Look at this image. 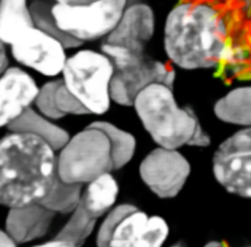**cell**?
<instances>
[{
  "label": "cell",
  "mask_w": 251,
  "mask_h": 247,
  "mask_svg": "<svg viewBox=\"0 0 251 247\" xmlns=\"http://www.w3.org/2000/svg\"><path fill=\"white\" fill-rule=\"evenodd\" d=\"M226 26L219 12L198 1H181L171 8L163 28L169 61L183 70L211 69L230 58Z\"/></svg>",
  "instance_id": "6da1fadb"
},
{
  "label": "cell",
  "mask_w": 251,
  "mask_h": 247,
  "mask_svg": "<svg viewBox=\"0 0 251 247\" xmlns=\"http://www.w3.org/2000/svg\"><path fill=\"white\" fill-rule=\"evenodd\" d=\"M55 149L43 138L11 131L0 142V202L7 208L39 203L58 176Z\"/></svg>",
  "instance_id": "7a4b0ae2"
},
{
  "label": "cell",
  "mask_w": 251,
  "mask_h": 247,
  "mask_svg": "<svg viewBox=\"0 0 251 247\" xmlns=\"http://www.w3.org/2000/svg\"><path fill=\"white\" fill-rule=\"evenodd\" d=\"M133 108L144 129L161 147H207L209 135L189 107H179L173 88L162 82L151 83L134 99Z\"/></svg>",
  "instance_id": "3957f363"
},
{
  "label": "cell",
  "mask_w": 251,
  "mask_h": 247,
  "mask_svg": "<svg viewBox=\"0 0 251 247\" xmlns=\"http://www.w3.org/2000/svg\"><path fill=\"white\" fill-rule=\"evenodd\" d=\"M62 74L67 88L90 114L103 115L110 109L114 64L104 52L76 51L68 57Z\"/></svg>",
  "instance_id": "277c9868"
},
{
  "label": "cell",
  "mask_w": 251,
  "mask_h": 247,
  "mask_svg": "<svg viewBox=\"0 0 251 247\" xmlns=\"http://www.w3.org/2000/svg\"><path fill=\"white\" fill-rule=\"evenodd\" d=\"M58 176L70 183H88L102 173L114 171L112 146L107 133L88 124L59 150Z\"/></svg>",
  "instance_id": "5b68a950"
},
{
  "label": "cell",
  "mask_w": 251,
  "mask_h": 247,
  "mask_svg": "<svg viewBox=\"0 0 251 247\" xmlns=\"http://www.w3.org/2000/svg\"><path fill=\"white\" fill-rule=\"evenodd\" d=\"M169 236V225L160 216H148L132 204L113 207L100 224L99 247H159Z\"/></svg>",
  "instance_id": "8992f818"
},
{
  "label": "cell",
  "mask_w": 251,
  "mask_h": 247,
  "mask_svg": "<svg viewBox=\"0 0 251 247\" xmlns=\"http://www.w3.org/2000/svg\"><path fill=\"white\" fill-rule=\"evenodd\" d=\"M114 64L111 98L115 103L130 107L146 86L162 82L174 88L176 72L169 64L152 59L144 52L136 53L112 47H101Z\"/></svg>",
  "instance_id": "52a82bcc"
},
{
  "label": "cell",
  "mask_w": 251,
  "mask_h": 247,
  "mask_svg": "<svg viewBox=\"0 0 251 247\" xmlns=\"http://www.w3.org/2000/svg\"><path fill=\"white\" fill-rule=\"evenodd\" d=\"M128 0H91L79 4L52 3L57 27L79 46L104 39L118 25Z\"/></svg>",
  "instance_id": "ba28073f"
},
{
  "label": "cell",
  "mask_w": 251,
  "mask_h": 247,
  "mask_svg": "<svg viewBox=\"0 0 251 247\" xmlns=\"http://www.w3.org/2000/svg\"><path fill=\"white\" fill-rule=\"evenodd\" d=\"M216 180L229 193L251 198V126L224 140L213 156Z\"/></svg>",
  "instance_id": "9c48e42d"
},
{
  "label": "cell",
  "mask_w": 251,
  "mask_h": 247,
  "mask_svg": "<svg viewBox=\"0 0 251 247\" xmlns=\"http://www.w3.org/2000/svg\"><path fill=\"white\" fill-rule=\"evenodd\" d=\"M9 46L19 64L45 76L61 74L68 59L63 42L36 25L24 31Z\"/></svg>",
  "instance_id": "30bf717a"
},
{
  "label": "cell",
  "mask_w": 251,
  "mask_h": 247,
  "mask_svg": "<svg viewBox=\"0 0 251 247\" xmlns=\"http://www.w3.org/2000/svg\"><path fill=\"white\" fill-rule=\"evenodd\" d=\"M190 171L188 160L177 149L161 146L150 151L138 168L145 185L163 199L176 197L180 192Z\"/></svg>",
  "instance_id": "8fae6325"
},
{
  "label": "cell",
  "mask_w": 251,
  "mask_h": 247,
  "mask_svg": "<svg viewBox=\"0 0 251 247\" xmlns=\"http://www.w3.org/2000/svg\"><path fill=\"white\" fill-rule=\"evenodd\" d=\"M155 28L156 17L149 4L128 3L116 27L103 39L101 47L142 53L152 39Z\"/></svg>",
  "instance_id": "7c38bea8"
},
{
  "label": "cell",
  "mask_w": 251,
  "mask_h": 247,
  "mask_svg": "<svg viewBox=\"0 0 251 247\" xmlns=\"http://www.w3.org/2000/svg\"><path fill=\"white\" fill-rule=\"evenodd\" d=\"M40 87L33 77L18 67L2 73L0 79V124L8 126L35 103Z\"/></svg>",
  "instance_id": "4fadbf2b"
},
{
  "label": "cell",
  "mask_w": 251,
  "mask_h": 247,
  "mask_svg": "<svg viewBox=\"0 0 251 247\" xmlns=\"http://www.w3.org/2000/svg\"><path fill=\"white\" fill-rule=\"evenodd\" d=\"M55 213L40 203L9 208L5 230L18 244L30 242L46 234Z\"/></svg>",
  "instance_id": "5bb4252c"
},
{
  "label": "cell",
  "mask_w": 251,
  "mask_h": 247,
  "mask_svg": "<svg viewBox=\"0 0 251 247\" xmlns=\"http://www.w3.org/2000/svg\"><path fill=\"white\" fill-rule=\"evenodd\" d=\"M118 194L119 184L111 172H108L87 183L79 204L89 216L98 220L114 207Z\"/></svg>",
  "instance_id": "9a60e30c"
},
{
  "label": "cell",
  "mask_w": 251,
  "mask_h": 247,
  "mask_svg": "<svg viewBox=\"0 0 251 247\" xmlns=\"http://www.w3.org/2000/svg\"><path fill=\"white\" fill-rule=\"evenodd\" d=\"M7 127L11 131L35 134L46 140L56 151L63 148L70 139V135L65 128L53 124L47 117L36 112L31 107L26 109Z\"/></svg>",
  "instance_id": "2e32d148"
},
{
  "label": "cell",
  "mask_w": 251,
  "mask_h": 247,
  "mask_svg": "<svg viewBox=\"0 0 251 247\" xmlns=\"http://www.w3.org/2000/svg\"><path fill=\"white\" fill-rule=\"evenodd\" d=\"M28 0L0 1V40L9 46L24 31L34 26Z\"/></svg>",
  "instance_id": "e0dca14e"
},
{
  "label": "cell",
  "mask_w": 251,
  "mask_h": 247,
  "mask_svg": "<svg viewBox=\"0 0 251 247\" xmlns=\"http://www.w3.org/2000/svg\"><path fill=\"white\" fill-rule=\"evenodd\" d=\"M214 113L224 123L251 126V86L227 92L215 103Z\"/></svg>",
  "instance_id": "ac0fdd59"
},
{
  "label": "cell",
  "mask_w": 251,
  "mask_h": 247,
  "mask_svg": "<svg viewBox=\"0 0 251 247\" xmlns=\"http://www.w3.org/2000/svg\"><path fill=\"white\" fill-rule=\"evenodd\" d=\"M96 222L97 220L89 216L83 207L78 204L58 234L49 241L40 243L39 245L59 247L82 245L86 238L92 233Z\"/></svg>",
  "instance_id": "d6986e66"
},
{
  "label": "cell",
  "mask_w": 251,
  "mask_h": 247,
  "mask_svg": "<svg viewBox=\"0 0 251 247\" xmlns=\"http://www.w3.org/2000/svg\"><path fill=\"white\" fill-rule=\"evenodd\" d=\"M81 195L82 184L66 182L57 176L49 192L39 203L55 214H72L78 206Z\"/></svg>",
  "instance_id": "ffe728a7"
},
{
  "label": "cell",
  "mask_w": 251,
  "mask_h": 247,
  "mask_svg": "<svg viewBox=\"0 0 251 247\" xmlns=\"http://www.w3.org/2000/svg\"><path fill=\"white\" fill-rule=\"evenodd\" d=\"M91 124L103 129L110 139L112 146L114 171L120 170L127 165L131 161L135 153V137L129 132L125 131L108 122L97 121Z\"/></svg>",
  "instance_id": "44dd1931"
},
{
  "label": "cell",
  "mask_w": 251,
  "mask_h": 247,
  "mask_svg": "<svg viewBox=\"0 0 251 247\" xmlns=\"http://www.w3.org/2000/svg\"><path fill=\"white\" fill-rule=\"evenodd\" d=\"M50 7L51 4H48L45 1L41 0H35L30 3V9L34 25L37 27L45 30L46 32L52 34L53 36L61 40L63 44L67 47V49H74L79 47V45L76 42L67 37L57 27L51 14Z\"/></svg>",
  "instance_id": "7402d4cb"
},
{
  "label": "cell",
  "mask_w": 251,
  "mask_h": 247,
  "mask_svg": "<svg viewBox=\"0 0 251 247\" xmlns=\"http://www.w3.org/2000/svg\"><path fill=\"white\" fill-rule=\"evenodd\" d=\"M61 81V78L45 82L39 90L35 100V106L39 113L51 120H59L64 115L58 110L55 102V91Z\"/></svg>",
  "instance_id": "603a6c76"
},
{
  "label": "cell",
  "mask_w": 251,
  "mask_h": 247,
  "mask_svg": "<svg viewBox=\"0 0 251 247\" xmlns=\"http://www.w3.org/2000/svg\"><path fill=\"white\" fill-rule=\"evenodd\" d=\"M55 102L58 110L64 115V117L67 115H90L80 101L77 100V98L67 88L63 78H61V81L55 91Z\"/></svg>",
  "instance_id": "cb8c5ba5"
},
{
  "label": "cell",
  "mask_w": 251,
  "mask_h": 247,
  "mask_svg": "<svg viewBox=\"0 0 251 247\" xmlns=\"http://www.w3.org/2000/svg\"><path fill=\"white\" fill-rule=\"evenodd\" d=\"M18 243L15 241V239L6 231V230H1L0 233V245L2 247H14Z\"/></svg>",
  "instance_id": "d4e9b609"
},
{
  "label": "cell",
  "mask_w": 251,
  "mask_h": 247,
  "mask_svg": "<svg viewBox=\"0 0 251 247\" xmlns=\"http://www.w3.org/2000/svg\"><path fill=\"white\" fill-rule=\"evenodd\" d=\"M5 46L6 44L1 42V73H3L6 69H8V57L6 56Z\"/></svg>",
  "instance_id": "484cf974"
},
{
  "label": "cell",
  "mask_w": 251,
  "mask_h": 247,
  "mask_svg": "<svg viewBox=\"0 0 251 247\" xmlns=\"http://www.w3.org/2000/svg\"><path fill=\"white\" fill-rule=\"evenodd\" d=\"M54 3H61V4H79L85 3L91 0H52Z\"/></svg>",
  "instance_id": "4316f807"
}]
</instances>
